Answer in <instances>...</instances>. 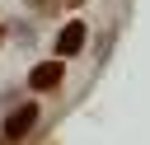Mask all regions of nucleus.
Listing matches in <instances>:
<instances>
[{
  "label": "nucleus",
  "instance_id": "7ed1b4c3",
  "mask_svg": "<svg viewBox=\"0 0 150 145\" xmlns=\"http://www.w3.org/2000/svg\"><path fill=\"white\" fill-rule=\"evenodd\" d=\"M84 42H89L84 19H70V23H61V33H56V56H61V61H66V56H80Z\"/></svg>",
  "mask_w": 150,
  "mask_h": 145
},
{
  "label": "nucleus",
  "instance_id": "f03ea898",
  "mask_svg": "<svg viewBox=\"0 0 150 145\" xmlns=\"http://www.w3.org/2000/svg\"><path fill=\"white\" fill-rule=\"evenodd\" d=\"M38 122H42V108H38V103L14 108V112L5 117V140H28V136L38 131Z\"/></svg>",
  "mask_w": 150,
  "mask_h": 145
},
{
  "label": "nucleus",
  "instance_id": "423d86ee",
  "mask_svg": "<svg viewBox=\"0 0 150 145\" xmlns=\"http://www.w3.org/2000/svg\"><path fill=\"white\" fill-rule=\"evenodd\" d=\"M0 47H5V23H0Z\"/></svg>",
  "mask_w": 150,
  "mask_h": 145
},
{
  "label": "nucleus",
  "instance_id": "f257e3e1",
  "mask_svg": "<svg viewBox=\"0 0 150 145\" xmlns=\"http://www.w3.org/2000/svg\"><path fill=\"white\" fill-rule=\"evenodd\" d=\"M61 80H66V61H61V56L38 61V65L28 70V89H33V94H56V89H61Z\"/></svg>",
  "mask_w": 150,
  "mask_h": 145
},
{
  "label": "nucleus",
  "instance_id": "20e7f679",
  "mask_svg": "<svg viewBox=\"0 0 150 145\" xmlns=\"http://www.w3.org/2000/svg\"><path fill=\"white\" fill-rule=\"evenodd\" d=\"M28 9H33V14H56L61 0H28Z\"/></svg>",
  "mask_w": 150,
  "mask_h": 145
},
{
  "label": "nucleus",
  "instance_id": "0eeeda50",
  "mask_svg": "<svg viewBox=\"0 0 150 145\" xmlns=\"http://www.w3.org/2000/svg\"><path fill=\"white\" fill-rule=\"evenodd\" d=\"M0 145H9V140H0Z\"/></svg>",
  "mask_w": 150,
  "mask_h": 145
},
{
  "label": "nucleus",
  "instance_id": "39448f33",
  "mask_svg": "<svg viewBox=\"0 0 150 145\" xmlns=\"http://www.w3.org/2000/svg\"><path fill=\"white\" fill-rule=\"evenodd\" d=\"M80 5H84V0H61V9H80Z\"/></svg>",
  "mask_w": 150,
  "mask_h": 145
}]
</instances>
